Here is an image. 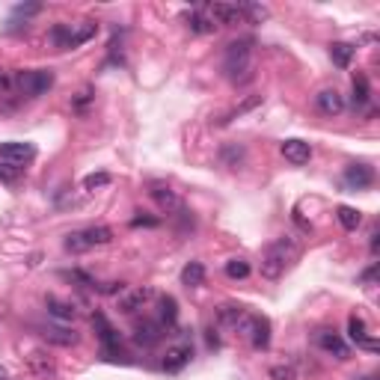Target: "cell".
Returning a JSON list of instances; mask_svg holds the SVG:
<instances>
[{"label": "cell", "mask_w": 380, "mask_h": 380, "mask_svg": "<svg viewBox=\"0 0 380 380\" xmlns=\"http://www.w3.org/2000/svg\"><path fill=\"white\" fill-rule=\"evenodd\" d=\"M202 9L208 12V18L217 27L220 24H226V27L244 24V18H241V4H202Z\"/></svg>", "instance_id": "obj_12"}, {"label": "cell", "mask_w": 380, "mask_h": 380, "mask_svg": "<svg viewBox=\"0 0 380 380\" xmlns=\"http://www.w3.org/2000/svg\"><path fill=\"white\" fill-rule=\"evenodd\" d=\"M0 380H9V374H6V369L0 366Z\"/></svg>", "instance_id": "obj_44"}, {"label": "cell", "mask_w": 380, "mask_h": 380, "mask_svg": "<svg viewBox=\"0 0 380 380\" xmlns=\"http://www.w3.org/2000/svg\"><path fill=\"white\" fill-rule=\"evenodd\" d=\"M185 21H188V30H190L193 36H211V33L217 30V24L208 18V12H205L202 6H196L193 12H188Z\"/></svg>", "instance_id": "obj_20"}, {"label": "cell", "mask_w": 380, "mask_h": 380, "mask_svg": "<svg viewBox=\"0 0 380 380\" xmlns=\"http://www.w3.org/2000/svg\"><path fill=\"white\" fill-rule=\"evenodd\" d=\"M372 255H377V232H372Z\"/></svg>", "instance_id": "obj_43"}, {"label": "cell", "mask_w": 380, "mask_h": 380, "mask_svg": "<svg viewBox=\"0 0 380 380\" xmlns=\"http://www.w3.org/2000/svg\"><path fill=\"white\" fill-rule=\"evenodd\" d=\"M347 339H351L359 351H369V354H377L380 351V342L369 333V324L362 315H351L347 318Z\"/></svg>", "instance_id": "obj_6"}, {"label": "cell", "mask_w": 380, "mask_h": 380, "mask_svg": "<svg viewBox=\"0 0 380 380\" xmlns=\"http://www.w3.org/2000/svg\"><path fill=\"white\" fill-rule=\"evenodd\" d=\"M163 336H170V333H166L155 318H143V321L134 324V342L140 347H155V345H161Z\"/></svg>", "instance_id": "obj_8"}, {"label": "cell", "mask_w": 380, "mask_h": 380, "mask_svg": "<svg viewBox=\"0 0 380 380\" xmlns=\"http://www.w3.org/2000/svg\"><path fill=\"white\" fill-rule=\"evenodd\" d=\"M98 33V24L96 21H78V24H54L48 30V42L59 51H71V48H81Z\"/></svg>", "instance_id": "obj_2"}, {"label": "cell", "mask_w": 380, "mask_h": 380, "mask_svg": "<svg viewBox=\"0 0 380 380\" xmlns=\"http://www.w3.org/2000/svg\"><path fill=\"white\" fill-rule=\"evenodd\" d=\"M155 297V292H151V288H131V292H122L119 294V312L122 315H134V312H140L146 303Z\"/></svg>", "instance_id": "obj_15"}, {"label": "cell", "mask_w": 380, "mask_h": 380, "mask_svg": "<svg viewBox=\"0 0 380 380\" xmlns=\"http://www.w3.org/2000/svg\"><path fill=\"white\" fill-rule=\"evenodd\" d=\"M36 158V146L33 143H18V140H9V143H0V161H9V163H30Z\"/></svg>", "instance_id": "obj_14"}, {"label": "cell", "mask_w": 380, "mask_h": 380, "mask_svg": "<svg viewBox=\"0 0 380 380\" xmlns=\"http://www.w3.org/2000/svg\"><path fill=\"white\" fill-rule=\"evenodd\" d=\"M63 247H66L71 255H81V253H89V250H93V247H89V241H86V235H84V229L69 232L66 241H63Z\"/></svg>", "instance_id": "obj_30"}, {"label": "cell", "mask_w": 380, "mask_h": 380, "mask_svg": "<svg viewBox=\"0 0 380 380\" xmlns=\"http://www.w3.org/2000/svg\"><path fill=\"white\" fill-rule=\"evenodd\" d=\"M155 321L170 333V330H175V321H178V303H175V297L173 294H163L161 300H158V318Z\"/></svg>", "instance_id": "obj_21"}, {"label": "cell", "mask_w": 380, "mask_h": 380, "mask_svg": "<svg viewBox=\"0 0 380 380\" xmlns=\"http://www.w3.org/2000/svg\"><path fill=\"white\" fill-rule=\"evenodd\" d=\"M101 294H122L125 292V282H108V285H96Z\"/></svg>", "instance_id": "obj_40"}, {"label": "cell", "mask_w": 380, "mask_h": 380, "mask_svg": "<svg viewBox=\"0 0 380 380\" xmlns=\"http://www.w3.org/2000/svg\"><path fill=\"white\" fill-rule=\"evenodd\" d=\"M193 359V345L190 342H178L173 347H166V354L161 357V369L166 374H178L181 369H188Z\"/></svg>", "instance_id": "obj_7"}, {"label": "cell", "mask_w": 380, "mask_h": 380, "mask_svg": "<svg viewBox=\"0 0 380 380\" xmlns=\"http://www.w3.org/2000/svg\"><path fill=\"white\" fill-rule=\"evenodd\" d=\"M374 277H377V265H372V267H369L366 273H362V277H359V280H362V282H366V285H369V282H374Z\"/></svg>", "instance_id": "obj_42"}, {"label": "cell", "mask_w": 380, "mask_h": 380, "mask_svg": "<svg viewBox=\"0 0 380 380\" xmlns=\"http://www.w3.org/2000/svg\"><path fill=\"white\" fill-rule=\"evenodd\" d=\"M21 175H24V166L9 163V161H0V181H4V185H15Z\"/></svg>", "instance_id": "obj_33"}, {"label": "cell", "mask_w": 380, "mask_h": 380, "mask_svg": "<svg viewBox=\"0 0 380 380\" xmlns=\"http://www.w3.org/2000/svg\"><path fill=\"white\" fill-rule=\"evenodd\" d=\"M45 309H48V315L54 318V321H63V324L78 318V309H74V303L59 300V297H54V294L45 297Z\"/></svg>", "instance_id": "obj_22"}, {"label": "cell", "mask_w": 380, "mask_h": 380, "mask_svg": "<svg viewBox=\"0 0 380 380\" xmlns=\"http://www.w3.org/2000/svg\"><path fill=\"white\" fill-rule=\"evenodd\" d=\"M267 6H258V4H241V18L247 24H262L267 18Z\"/></svg>", "instance_id": "obj_31"}, {"label": "cell", "mask_w": 380, "mask_h": 380, "mask_svg": "<svg viewBox=\"0 0 380 380\" xmlns=\"http://www.w3.org/2000/svg\"><path fill=\"white\" fill-rule=\"evenodd\" d=\"M27 369L33 372L36 377H42V380H51V377L57 374V362H54L51 354H45V351H30V357H27Z\"/></svg>", "instance_id": "obj_19"}, {"label": "cell", "mask_w": 380, "mask_h": 380, "mask_svg": "<svg viewBox=\"0 0 380 380\" xmlns=\"http://www.w3.org/2000/svg\"><path fill=\"white\" fill-rule=\"evenodd\" d=\"M205 282V265L202 262H188L181 267V285L188 288H200Z\"/></svg>", "instance_id": "obj_27"}, {"label": "cell", "mask_w": 380, "mask_h": 380, "mask_svg": "<svg viewBox=\"0 0 380 380\" xmlns=\"http://www.w3.org/2000/svg\"><path fill=\"white\" fill-rule=\"evenodd\" d=\"M369 101H372L369 74H366V71H357V74H354V108H366Z\"/></svg>", "instance_id": "obj_25"}, {"label": "cell", "mask_w": 380, "mask_h": 380, "mask_svg": "<svg viewBox=\"0 0 380 380\" xmlns=\"http://www.w3.org/2000/svg\"><path fill=\"white\" fill-rule=\"evenodd\" d=\"M131 226L134 229H140V226H151L155 229V226H161V217H149L146 211H137V217H131Z\"/></svg>", "instance_id": "obj_39"}, {"label": "cell", "mask_w": 380, "mask_h": 380, "mask_svg": "<svg viewBox=\"0 0 380 380\" xmlns=\"http://www.w3.org/2000/svg\"><path fill=\"white\" fill-rule=\"evenodd\" d=\"M270 380H297V369L294 366H270Z\"/></svg>", "instance_id": "obj_37"}, {"label": "cell", "mask_w": 380, "mask_h": 380, "mask_svg": "<svg viewBox=\"0 0 380 380\" xmlns=\"http://www.w3.org/2000/svg\"><path fill=\"white\" fill-rule=\"evenodd\" d=\"M280 151H282V158H285L288 163H294V166L309 163V158H312V146H309L306 140H285V143L280 146Z\"/></svg>", "instance_id": "obj_18"}, {"label": "cell", "mask_w": 380, "mask_h": 380, "mask_svg": "<svg viewBox=\"0 0 380 380\" xmlns=\"http://www.w3.org/2000/svg\"><path fill=\"white\" fill-rule=\"evenodd\" d=\"M39 12H42V4H18V6L12 9V15H9L6 30H9V33H15V30L27 27V21L33 18V15H39Z\"/></svg>", "instance_id": "obj_23"}, {"label": "cell", "mask_w": 380, "mask_h": 380, "mask_svg": "<svg viewBox=\"0 0 380 380\" xmlns=\"http://www.w3.org/2000/svg\"><path fill=\"white\" fill-rule=\"evenodd\" d=\"M315 345L321 347L324 354H333L336 359H347V357H351V347H347V342L339 336L336 330H318L315 333Z\"/></svg>", "instance_id": "obj_11"}, {"label": "cell", "mask_w": 380, "mask_h": 380, "mask_svg": "<svg viewBox=\"0 0 380 380\" xmlns=\"http://www.w3.org/2000/svg\"><path fill=\"white\" fill-rule=\"evenodd\" d=\"M63 277L71 280V282H78L81 288H96V280L89 277L86 270H78V267H74V270H63Z\"/></svg>", "instance_id": "obj_34"}, {"label": "cell", "mask_w": 380, "mask_h": 380, "mask_svg": "<svg viewBox=\"0 0 380 380\" xmlns=\"http://www.w3.org/2000/svg\"><path fill=\"white\" fill-rule=\"evenodd\" d=\"M300 253L303 250L297 244V238H292V235L277 238L273 244H267V250L262 255V277L265 280H280L282 273L300 258Z\"/></svg>", "instance_id": "obj_1"}, {"label": "cell", "mask_w": 380, "mask_h": 380, "mask_svg": "<svg viewBox=\"0 0 380 380\" xmlns=\"http://www.w3.org/2000/svg\"><path fill=\"white\" fill-rule=\"evenodd\" d=\"M110 185V173H93L84 178V190H98V188H108Z\"/></svg>", "instance_id": "obj_35"}, {"label": "cell", "mask_w": 380, "mask_h": 380, "mask_svg": "<svg viewBox=\"0 0 380 380\" xmlns=\"http://www.w3.org/2000/svg\"><path fill=\"white\" fill-rule=\"evenodd\" d=\"M15 93V71L0 69V96H12Z\"/></svg>", "instance_id": "obj_38"}, {"label": "cell", "mask_w": 380, "mask_h": 380, "mask_svg": "<svg viewBox=\"0 0 380 380\" xmlns=\"http://www.w3.org/2000/svg\"><path fill=\"white\" fill-rule=\"evenodd\" d=\"M244 336L250 339V345L255 351H267L270 347V321L265 315H250V321L244 327Z\"/></svg>", "instance_id": "obj_9"}, {"label": "cell", "mask_w": 380, "mask_h": 380, "mask_svg": "<svg viewBox=\"0 0 380 380\" xmlns=\"http://www.w3.org/2000/svg\"><path fill=\"white\" fill-rule=\"evenodd\" d=\"M366 380H377V377H374V374H372V377H366Z\"/></svg>", "instance_id": "obj_45"}, {"label": "cell", "mask_w": 380, "mask_h": 380, "mask_svg": "<svg viewBox=\"0 0 380 380\" xmlns=\"http://www.w3.org/2000/svg\"><path fill=\"white\" fill-rule=\"evenodd\" d=\"M93 327H96L98 339H101V357L104 359H119V357H122V342H119V333L110 327V321L101 312L93 315Z\"/></svg>", "instance_id": "obj_5"}, {"label": "cell", "mask_w": 380, "mask_h": 380, "mask_svg": "<svg viewBox=\"0 0 380 380\" xmlns=\"http://www.w3.org/2000/svg\"><path fill=\"white\" fill-rule=\"evenodd\" d=\"M250 315H253V312H247V306H241V303H223V306L217 309V324L244 333Z\"/></svg>", "instance_id": "obj_10"}, {"label": "cell", "mask_w": 380, "mask_h": 380, "mask_svg": "<svg viewBox=\"0 0 380 380\" xmlns=\"http://www.w3.org/2000/svg\"><path fill=\"white\" fill-rule=\"evenodd\" d=\"M223 270H226V277L229 280H247L250 277V262L247 258H229Z\"/></svg>", "instance_id": "obj_32"}, {"label": "cell", "mask_w": 380, "mask_h": 380, "mask_svg": "<svg viewBox=\"0 0 380 380\" xmlns=\"http://www.w3.org/2000/svg\"><path fill=\"white\" fill-rule=\"evenodd\" d=\"M345 188H351V190H366L374 185V170L369 163H347L345 166Z\"/></svg>", "instance_id": "obj_13"}, {"label": "cell", "mask_w": 380, "mask_h": 380, "mask_svg": "<svg viewBox=\"0 0 380 380\" xmlns=\"http://www.w3.org/2000/svg\"><path fill=\"white\" fill-rule=\"evenodd\" d=\"M89 101H93V93H89V89H84V93H81L78 98H74V110H78V113H84Z\"/></svg>", "instance_id": "obj_41"}, {"label": "cell", "mask_w": 380, "mask_h": 380, "mask_svg": "<svg viewBox=\"0 0 380 380\" xmlns=\"http://www.w3.org/2000/svg\"><path fill=\"white\" fill-rule=\"evenodd\" d=\"M54 86L51 69H21L15 71V93L21 98H39Z\"/></svg>", "instance_id": "obj_3"}, {"label": "cell", "mask_w": 380, "mask_h": 380, "mask_svg": "<svg viewBox=\"0 0 380 380\" xmlns=\"http://www.w3.org/2000/svg\"><path fill=\"white\" fill-rule=\"evenodd\" d=\"M354 54H357V48H354V45H347V42H333L330 45V59H333V66H339V69L351 66Z\"/></svg>", "instance_id": "obj_26"}, {"label": "cell", "mask_w": 380, "mask_h": 380, "mask_svg": "<svg viewBox=\"0 0 380 380\" xmlns=\"http://www.w3.org/2000/svg\"><path fill=\"white\" fill-rule=\"evenodd\" d=\"M84 235L89 241V247H104V244H110L113 241L110 226H89V229H84Z\"/></svg>", "instance_id": "obj_29"}, {"label": "cell", "mask_w": 380, "mask_h": 380, "mask_svg": "<svg viewBox=\"0 0 380 380\" xmlns=\"http://www.w3.org/2000/svg\"><path fill=\"white\" fill-rule=\"evenodd\" d=\"M223 161L229 166H238L244 161V146H223Z\"/></svg>", "instance_id": "obj_36"}, {"label": "cell", "mask_w": 380, "mask_h": 380, "mask_svg": "<svg viewBox=\"0 0 380 380\" xmlns=\"http://www.w3.org/2000/svg\"><path fill=\"white\" fill-rule=\"evenodd\" d=\"M315 108L324 116H339L345 110V96L339 89H321V93L315 96Z\"/></svg>", "instance_id": "obj_17"}, {"label": "cell", "mask_w": 380, "mask_h": 380, "mask_svg": "<svg viewBox=\"0 0 380 380\" xmlns=\"http://www.w3.org/2000/svg\"><path fill=\"white\" fill-rule=\"evenodd\" d=\"M250 57H253V39H238L226 45V57H223V71L229 81L247 78L244 71H250Z\"/></svg>", "instance_id": "obj_4"}, {"label": "cell", "mask_w": 380, "mask_h": 380, "mask_svg": "<svg viewBox=\"0 0 380 380\" xmlns=\"http://www.w3.org/2000/svg\"><path fill=\"white\" fill-rule=\"evenodd\" d=\"M336 217H339V223H342L345 232H357L359 226H362V211H357V208H351V205H339V208H336Z\"/></svg>", "instance_id": "obj_28"}, {"label": "cell", "mask_w": 380, "mask_h": 380, "mask_svg": "<svg viewBox=\"0 0 380 380\" xmlns=\"http://www.w3.org/2000/svg\"><path fill=\"white\" fill-rule=\"evenodd\" d=\"M42 339L51 342V345H59V347H71V345L81 342L78 333L69 330V327H45V330H42Z\"/></svg>", "instance_id": "obj_24"}, {"label": "cell", "mask_w": 380, "mask_h": 380, "mask_svg": "<svg viewBox=\"0 0 380 380\" xmlns=\"http://www.w3.org/2000/svg\"><path fill=\"white\" fill-rule=\"evenodd\" d=\"M149 196L161 205L163 214H175V211L185 208V205H181V200L175 196V190H170L166 185H161V181H151V185H149Z\"/></svg>", "instance_id": "obj_16"}]
</instances>
